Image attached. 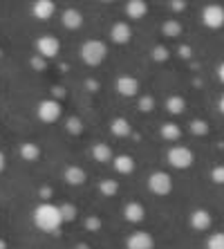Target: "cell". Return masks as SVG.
<instances>
[{
	"label": "cell",
	"instance_id": "cell-18",
	"mask_svg": "<svg viewBox=\"0 0 224 249\" xmlns=\"http://www.w3.org/2000/svg\"><path fill=\"white\" fill-rule=\"evenodd\" d=\"M112 166H115L117 173L130 175L132 171H135V160H132L130 155H117L115 160H112Z\"/></svg>",
	"mask_w": 224,
	"mask_h": 249
},
{
	"label": "cell",
	"instance_id": "cell-11",
	"mask_svg": "<svg viewBox=\"0 0 224 249\" xmlns=\"http://www.w3.org/2000/svg\"><path fill=\"white\" fill-rule=\"evenodd\" d=\"M110 38H112V43H117V45H126V43H130V38H132L130 25L123 23V20L115 23L112 29H110Z\"/></svg>",
	"mask_w": 224,
	"mask_h": 249
},
{
	"label": "cell",
	"instance_id": "cell-2",
	"mask_svg": "<svg viewBox=\"0 0 224 249\" xmlns=\"http://www.w3.org/2000/svg\"><path fill=\"white\" fill-rule=\"evenodd\" d=\"M108 56V47L103 41H97V38H90L81 45V61L87 65V68H97L101 65Z\"/></svg>",
	"mask_w": 224,
	"mask_h": 249
},
{
	"label": "cell",
	"instance_id": "cell-35",
	"mask_svg": "<svg viewBox=\"0 0 224 249\" xmlns=\"http://www.w3.org/2000/svg\"><path fill=\"white\" fill-rule=\"evenodd\" d=\"M218 79L224 83V63H220V68H218Z\"/></svg>",
	"mask_w": 224,
	"mask_h": 249
},
{
	"label": "cell",
	"instance_id": "cell-15",
	"mask_svg": "<svg viewBox=\"0 0 224 249\" xmlns=\"http://www.w3.org/2000/svg\"><path fill=\"white\" fill-rule=\"evenodd\" d=\"M61 23H63V27L69 29V32L81 29L83 27V14H81L79 9H65V12L61 14Z\"/></svg>",
	"mask_w": 224,
	"mask_h": 249
},
{
	"label": "cell",
	"instance_id": "cell-14",
	"mask_svg": "<svg viewBox=\"0 0 224 249\" xmlns=\"http://www.w3.org/2000/svg\"><path fill=\"white\" fill-rule=\"evenodd\" d=\"M123 218H126L130 225H139V222L146 218L144 204H139V202H128L126 207H123Z\"/></svg>",
	"mask_w": 224,
	"mask_h": 249
},
{
	"label": "cell",
	"instance_id": "cell-19",
	"mask_svg": "<svg viewBox=\"0 0 224 249\" xmlns=\"http://www.w3.org/2000/svg\"><path fill=\"white\" fill-rule=\"evenodd\" d=\"M110 130H112V135H115V137H128V135L132 133L130 122H128V119H123V117H117V119H112V124H110Z\"/></svg>",
	"mask_w": 224,
	"mask_h": 249
},
{
	"label": "cell",
	"instance_id": "cell-32",
	"mask_svg": "<svg viewBox=\"0 0 224 249\" xmlns=\"http://www.w3.org/2000/svg\"><path fill=\"white\" fill-rule=\"evenodd\" d=\"M45 61H47V58H43V56L38 54V56L32 58V65H34L36 70H43V68H45Z\"/></svg>",
	"mask_w": 224,
	"mask_h": 249
},
{
	"label": "cell",
	"instance_id": "cell-27",
	"mask_svg": "<svg viewBox=\"0 0 224 249\" xmlns=\"http://www.w3.org/2000/svg\"><path fill=\"white\" fill-rule=\"evenodd\" d=\"M211 180L215 182V184H224V164L211 168Z\"/></svg>",
	"mask_w": 224,
	"mask_h": 249
},
{
	"label": "cell",
	"instance_id": "cell-24",
	"mask_svg": "<svg viewBox=\"0 0 224 249\" xmlns=\"http://www.w3.org/2000/svg\"><path fill=\"white\" fill-rule=\"evenodd\" d=\"M99 191L103 193L105 197H115L119 193V182L117 180H101L99 182Z\"/></svg>",
	"mask_w": 224,
	"mask_h": 249
},
{
	"label": "cell",
	"instance_id": "cell-4",
	"mask_svg": "<svg viewBox=\"0 0 224 249\" xmlns=\"http://www.w3.org/2000/svg\"><path fill=\"white\" fill-rule=\"evenodd\" d=\"M61 112H63V108H61L56 99H43L38 108H36V115L43 124H56L61 119Z\"/></svg>",
	"mask_w": 224,
	"mask_h": 249
},
{
	"label": "cell",
	"instance_id": "cell-20",
	"mask_svg": "<svg viewBox=\"0 0 224 249\" xmlns=\"http://www.w3.org/2000/svg\"><path fill=\"white\" fill-rule=\"evenodd\" d=\"M159 135H161V139H166V142H177V139L182 137V128H179L177 124L166 122L164 126H161Z\"/></svg>",
	"mask_w": 224,
	"mask_h": 249
},
{
	"label": "cell",
	"instance_id": "cell-7",
	"mask_svg": "<svg viewBox=\"0 0 224 249\" xmlns=\"http://www.w3.org/2000/svg\"><path fill=\"white\" fill-rule=\"evenodd\" d=\"M202 23L208 29H222L224 27V7L222 5H207L202 9Z\"/></svg>",
	"mask_w": 224,
	"mask_h": 249
},
{
	"label": "cell",
	"instance_id": "cell-16",
	"mask_svg": "<svg viewBox=\"0 0 224 249\" xmlns=\"http://www.w3.org/2000/svg\"><path fill=\"white\" fill-rule=\"evenodd\" d=\"M63 180L68 182L69 186H81V184H86L87 175L81 166H68L65 168V173H63Z\"/></svg>",
	"mask_w": 224,
	"mask_h": 249
},
{
	"label": "cell",
	"instance_id": "cell-6",
	"mask_svg": "<svg viewBox=\"0 0 224 249\" xmlns=\"http://www.w3.org/2000/svg\"><path fill=\"white\" fill-rule=\"evenodd\" d=\"M36 52H38L43 58H56L58 52H61V41L52 34L38 36V41H36Z\"/></svg>",
	"mask_w": 224,
	"mask_h": 249
},
{
	"label": "cell",
	"instance_id": "cell-29",
	"mask_svg": "<svg viewBox=\"0 0 224 249\" xmlns=\"http://www.w3.org/2000/svg\"><path fill=\"white\" fill-rule=\"evenodd\" d=\"M81 119H76V117H69L68 119V133H72V135H81Z\"/></svg>",
	"mask_w": 224,
	"mask_h": 249
},
{
	"label": "cell",
	"instance_id": "cell-10",
	"mask_svg": "<svg viewBox=\"0 0 224 249\" xmlns=\"http://www.w3.org/2000/svg\"><path fill=\"white\" fill-rule=\"evenodd\" d=\"M54 12H56L54 0H34V5H32V16L36 20H50Z\"/></svg>",
	"mask_w": 224,
	"mask_h": 249
},
{
	"label": "cell",
	"instance_id": "cell-36",
	"mask_svg": "<svg viewBox=\"0 0 224 249\" xmlns=\"http://www.w3.org/2000/svg\"><path fill=\"white\" fill-rule=\"evenodd\" d=\"M218 108H220V112H222V115H224V94H222V97H220V101H218Z\"/></svg>",
	"mask_w": 224,
	"mask_h": 249
},
{
	"label": "cell",
	"instance_id": "cell-9",
	"mask_svg": "<svg viewBox=\"0 0 224 249\" xmlns=\"http://www.w3.org/2000/svg\"><path fill=\"white\" fill-rule=\"evenodd\" d=\"M117 92L121 94V97H126V99H132V97H137L139 94V81L135 79V76H119L117 79Z\"/></svg>",
	"mask_w": 224,
	"mask_h": 249
},
{
	"label": "cell",
	"instance_id": "cell-34",
	"mask_svg": "<svg viewBox=\"0 0 224 249\" xmlns=\"http://www.w3.org/2000/svg\"><path fill=\"white\" fill-rule=\"evenodd\" d=\"M5 164H7V160H5V153L0 151V173L5 171Z\"/></svg>",
	"mask_w": 224,
	"mask_h": 249
},
{
	"label": "cell",
	"instance_id": "cell-25",
	"mask_svg": "<svg viewBox=\"0 0 224 249\" xmlns=\"http://www.w3.org/2000/svg\"><path fill=\"white\" fill-rule=\"evenodd\" d=\"M207 249H224V231H215L208 236Z\"/></svg>",
	"mask_w": 224,
	"mask_h": 249
},
{
	"label": "cell",
	"instance_id": "cell-22",
	"mask_svg": "<svg viewBox=\"0 0 224 249\" xmlns=\"http://www.w3.org/2000/svg\"><path fill=\"white\" fill-rule=\"evenodd\" d=\"M161 32H164V36H168V38H177V36L182 34V25H179V20H175V18H168L166 23L161 25Z\"/></svg>",
	"mask_w": 224,
	"mask_h": 249
},
{
	"label": "cell",
	"instance_id": "cell-17",
	"mask_svg": "<svg viewBox=\"0 0 224 249\" xmlns=\"http://www.w3.org/2000/svg\"><path fill=\"white\" fill-rule=\"evenodd\" d=\"M92 157H94V162H99V164H105V162H112V160H115L112 148H110L108 144H103V142H99V144L92 146Z\"/></svg>",
	"mask_w": 224,
	"mask_h": 249
},
{
	"label": "cell",
	"instance_id": "cell-3",
	"mask_svg": "<svg viewBox=\"0 0 224 249\" xmlns=\"http://www.w3.org/2000/svg\"><path fill=\"white\" fill-rule=\"evenodd\" d=\"M166 162L172 168H177V171H186V168L193 166L195 155H193V151H190L189 146H171L166 153Z\"/></svg>",
	"mask_w": 224,
	"mask_h": 249
},
{
	"label": "cell",
	"instance_id": "cell-31",
	"mask_svg": "<svg viewBox=\"0 0 224 249\" xmlns=\"http://www.w3.org/2000/svg\"><path fill=\"white\" fill-rule=\"evenodd\" d=\"M153 58H155V61H166L168 58L166 47H155V50H153Z\"/></svg>",
	"mask_w": 224,
	"mask_h": 249
},
{
	"label": "cell",
	"instance_id": "cell-26",
	"mask_svg": "<svg viewBox=\"0 0 224 249\" xmlns=\"http://www.w3.org/2000/svg\"><path fill=\"white\" fill-rule=\"evenodd\" d=\"M190 133H193V135H207L208 133V126L202 122V119H193V122H190Z\"/></svg>",
	"mask_w": 224,
	"mask_h": 249
},
{
	"label": "cell",
	"instance_id": "cell-28",
	"mask_svg": "<svg viewBox=\"0 0 224 249\" xmlns=\"http://www.w3.org/2000/svg\"><path fill=\"white\" fill-rule=\"evenodd\" d=\"M61 213H63V220L69 222L76 218V209L72 207V204H61Z\"/></svg>",
	"mask_w": 224,
	"mask_h": 249
},
{
	"label": "cell",
	"instance_id": "cell-8",
	"mask_svg": "<svg viewBox=\"0 0 224 249\" xmlns=\"http://www.w3.org/2000/svg\"><path fill=\"white\" fill-rule=\"evenodd\" d=\"M126 249H155V240L148 231H132L126 240Z\"/></svg>",
	"mask_w": 224,
	"mask_h": 249
},
{
	"label": "cell",
	"instance_id": "cell-21",
	"mask_svg": "<svg viewBox=\"0 0 224 249\" xmlns=\"http://www.w3.org/2000/svg\"><path fill=\"white\" fill-rule=\"evenodd\" d=\"M20 157H23L25 162H36L40 157V148L36 144H32V142H25L20 146Z\"/></svg>",
	"mask_w": 224,
	"mask_h": 249
},
{
	"label": "cell",
	"instance_id": "cell-13",
	"mask_svg": "<svg viewBox=\"0 0 224 249\" xmlns=\"http://www.w3.org/2000/svg\"><path fill=\"white\" fill-rule=\"evenodd\" d=\"M148 14V2L146 0H128L126 2V16L130 20H141Z\"/></svg>",
	"mask_w": 224,
	"mask_h": 249
},
{
	"label": "cell",
	"instance_id": "cell-33",
	"mask_svg": "<svg viewBox=\"0 0 224 249\" xmlns=\"http://www.w3.org/2000/svg\"><path fill=\"white\" fill-rule=\"evenodd\" d=\"M86 227L87 229H99V227H101V220H99V218H87Z\"/></svg>",
	"mask_w": 224,
	"mask_h": 249
},
{
	"label": "cell",
	"instance_id": "cell-30",
	"mask_svg": "<svg viewBox=\"0 0 224 249\" xmlns=\"http://www.w3.org/2000/svg\"><path fill=\"white\" fill-rule=\"evenodd\" d=\"M153 106H155L153 97H141V99H139V108H141L144 112H150V110H153Z\"/></svg>",
	"mask_w": 224,
	"mask_h": 249
},
{
	"label": "cell",
	"instance_id": "cell-12",
	"mask_svg": "<svg viewBox=\"0 0 224 249\" xmlns=\"http://www.w3.org/2000/svg\"><path fill=\"white\" fill-rule=\"evenodd\" d=\"M211 222H213V218L207 209H195V211L190 213V227H193L195 231H207L208 227H211Z\"/></svg>",
	"mask_w": 224,
	"mask_h": 249
},
{
	"label": "cell",
	"instance_id": "cell-5",
	"mask_svg": "<svg viewBox=\"0 0 224 249\" xmlns=\"http://www.w3.org/2000/svg\"><path fill=\"white\" fill-rule=\"evenodd\" d=\"M148 189H150V193H155V196H159V197L168 196V193L172 191V180H171V175L164 173V171H155V173H150V178H148Z\"/></svg>",
	"mask_w": 224,
	"mask_h": 249
},
{
	"label": "cell",
	"instance_id": "cell-38",
	"mask_svg": "<svg viewBox=\"0 0 224 249\" xmlns=\"http://www.w3.org/2000/svg\"><path fill=\"white\" fill-rule=\"evenodd\" d=\"M101 2H115V0H101Z\"/></svg>",
	"mask_w": 224,
	"mask_h": 249
},
{
	"label": "cell",
	"instance_id": "cell-23",
	"mask_svg": "<svg viewBox=\"0 0 224 249\" xmlns=\"http://www.w3.org/2000/svg\"><path fill=\"white\" fill-rule=\"evenodd\" d=\"M166 110L171 112V115H182V112L186 110V101L182 97H168V101H166Z\"/></svg>",
	"mask_w": 224,
	"mask_h": 249
},
{
	"label": "cell",
	"instance_id": "cell-1",
	"mask_svg": "<svg viewBox=\"0 0 224 249\" xmlns=\"http://www.w3.org/2000/svg\"><path fill=\"white\" fill-rule=\"evenodd\" d=\"M32 220L34 225L38 227L40 231H47V233H56L63 225V213H61V207L56 204H50V202H43L34 209L32 213Z\"/></svg>",
	"mask_w": 224,
	"mask_h": 249
},
{
	"label": "cell",
	"instance_id": "cell-37",
	"mask_svg": "<svg viewBox=\"0 0 224 249\" xmlns=\"http://www.w3.org/2000/svg\"><path fill=\"white\" fill-rule=\"evenodd\" d=\"M0 249H5V243H2V240H0Z\"/></svg>",
	"mask_w": 224,
	"mask_h": 249
}]
</instances>
